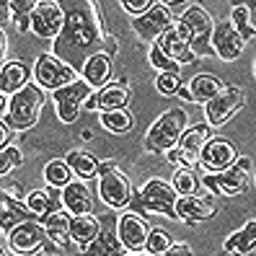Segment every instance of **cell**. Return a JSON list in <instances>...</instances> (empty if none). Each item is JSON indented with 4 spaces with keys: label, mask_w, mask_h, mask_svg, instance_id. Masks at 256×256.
<instances>
[{
    "label": "cell",
    "mask_w": 256,
    "mask_h": 256,
    "mask_svg": "<svg viewBox=\"0 0 256 256\" xmlns=\"http://www.w3.org/2000/svg\"><path fill=\"white\" fill-rule=\"evenodd\" d=\"M54 54L75 68V60H86L96 52L116 57V39L106 32L98 3H75L68 8L62 34L54 39Z\"/></svg>",
    "instance_id": "cell-1"
},
{
    "label": "cell",
    "mask_w": 256,
    "mask_h": 256,
    "mask_svg": "<svg viewBox=\"0 0 256 256\" xmlns=\"http://www.w3.org/2000/svg\"><path fill=\"white\" fill-rule=\"evenodd\" d=\"M184 132H186V112L182 106L166 109L150 124L145 140H142V148H145V153H171L174 148H178Z\"/></svg>",
    "instance_id": "cell-2"
},
{
    "label": "cell",
    "mask_w": 256,
    "mask_h": 256,
    "mask_svg": "<svg viewBox=\"0 0 256 256\" xmlns=\"http://www.w3.org/2000/svg\"><path fill=\"white\" fill-rule=\"evenodd\" d=\"M176 200L178 194L174 192V186L163 178H150L145 182V186L140 192H134L130 212L148 218V215H160V218H176Z\"/></svg>",
    "instance_id": "cell-3"
},
{
    "label": "cell",
    "mask_w": 256,
    "mask_h": 256,
    "mask_svg": "<svg viewBox=\"0 0 256 256\" xmlns=\"http://www.w3.org/2000/svg\"><path fill=\"white\" fill-rule=\"evenodd\" d=\"M80 80V70L60 60L54 52H42L34 62V83L42 91H60Z\"/></svg>",
    "instance_id": "cell-4"
},
{
    "label": "cell",
    "mask_w": 256,
    "mask_h": 256,
    "mask_svg": "<svg viewBox=\"0 0 256 256\" xmlns=\"http://www.w3.org/2000/svg\"><path fill=\"white\" fill-rule=\"evenodd\" d=\"M44 91L36 86V83H28L24 91L13 94L10 96V109H8V116L0 119V122H8L16 132H24V130H32L36 124V119L44 109Z\"/></svg>",
    "instance_id": "cell-5"
},
{
    "label": "cell",
    "mask_w": 256,
    "mask_h": 256,
    "mask_svg": "<svg viewBox=\"0 0 256 256\" xmlns=\"http://www.w3.org/2000/svg\"><path fill=\"white\" fill-rule=\"evenodd\" d=\"M98 194L101 202L112 207V210H124L132 204L134 189L130 184V178L116 163H101V174H98Z\"/></svg>",
    "instance_id": "cell-6"
},
{
    "label": "cell",
    "mask_w": 256,
    "mask_h": 256,
    "mask_svg": "<svg viewBox=\"0 0 256 256\" xmlns=\"http://www.w3.org/2000/svg\"><path fill=\"white\" fill-rule=\"evenodd\" d=\"M182 21L184 26L189 28V34H192V50L197 57H212L215 50H212V32H215V24L212 18H210V13L197 6V3H192L184 13H182Z\"/></svg>",
    "instance_id": "cell-7"
},
{
    "label": "cell",
    "mask_w": 256,
    "mask_h": 256,
    "mask_svg": "<svg viewBox=\"0 0 256 256\" xmlns=\"http://www.w3.org/2000/svg\"><path fill=\"white\" fill-rule=\"evenodd\" d=\"M65 18H68V8H62V3H57V0H39L32 13V34L39 39L54 42L62 34Z\"/></svg>",
    "instance_id": "cell-8"
},
{
    "label": "cell",
    "mask_w": 256,
    "mask_h": 256,
    "mask_svg": "<svg viewBox=\"0 0 256 256\" xmlns=\"http://www.w3.org/2000/svg\"><path fill=\"white\" fill-rule=\"evenodd\" d=\"M174 21L176 18H174V13H171L168 6L166 3H153V8H150L145 16L132 21V32L138 34L140 42H148L150 47H153V44L174 26Z\"/></svg>",
    "instance_id": "cell-9"
},
{
    "label": "cell",
    "mask_w": 256,
    "mask_h": 256,
    "mask_svg": "<svg viewBox=\"0 0 256 256\" xmlns=\"http://www.w3.org/2000/svg\"><path fill=\"white\" fill-rule=\"evenodd\" d=\"M8 248L16 256H34L36 251H44L47 246V228L42 220H28L13 228L8 236Z\"/></svg>",
    "instance_id": "cell-10"
},
{
    "label": "cell",
    "mask_w": 256,
    "mask_h": 256,
    "mask_svg": "<svg viewBox=\"0 0 256 256\" xmlns=\"http://www.w3.org/2000/svg\"><path fill=\"white\" fill-rule=\"evenodd\" d=\"M156 44L178 65H194L200 60L197 54H194V50H192V34H189V28L184 26L182 18H176L174 26Z\"/></svg>",
    "instance_id": "cell-11"
},
{
    "label": "cell",
    "mask_w": 256,
    "mask_h": 256,
    "mask_svg": "<svg viewBox=\"0 0 256 256\" xmlns=\"http://www.w3.org/2000/svg\"><path fill=\"white\" fill-rule=\"evenodd\" d=\"M244 104H246V94L240 91L238 86H225V91L218 98L204 104L207 124L210 127H222L225 122H230V119L244 109Z\"/></svg>",
    "instance_id": "cell-12"
},
{
    "label": "cell",
    "mask_w": 256,
    "mask_h": 256,
    "mask_svg": "<svg viewBox=\"0 0 256 256\" xmlns=\"http://www.w3.org/2000/svg\"><path fill=\"white\" fill-rule=\"evenodd\" d=\"M91 86H88L83 78L78 83H72L68 88H60V91L52 94V101H54V112H57V119L62 124H72L78 119L80 109H83V101L91 96Z\"/></svg>",
    "instance_id": "cell-13"
},
{
    "label": "cell",
    "mask_w": 256,
    "mask_h": 256,
    "mask_svg": "<svg viewBox=\"0 0 256 256\" xmlns=\"http://www.w3.org/2000/svg\"><path fill=\"white\" fill-rule=\"evenodd\" d=\"M238 158H240V153L230 140L212 138L200 153V168L207 171V174H222V171L233 168L238 163Z\"/></svg>",
    "instance_id": "cell-14"
},
{
    "label": "cell",
    "mask_w": 256,
    "mask_h": 256,
    "mask_svg": "<svg viewBox=\"0 0 256 256\" xmlns=\"http://www.w3.org/2000/svg\"><path fill=\"white\" fill-rule=\"evenodd\" d=\"M248 184V174L240 171L238 166L222 171V174H204L202 178V186L212 194H222V197H238V194L246 192Z\"/></svg>",
    "instance_id": "cell-15"
},
{
    "label": "cell",
    "mask_w": 256,
    "mask_h": 256,
    "mask_svg": "<svg viewBox=\"0 0 256 256\" xmlns=\"http://www.w3.org/2000/svg\"><path fill=\"white\" fill-rule=\"evenodd\" d=\"M218 202L212 197H200V194H192V197H178L176 200V220H182L186 225L202 222L218 215Z\"/></svg>",
    "instance_id": "cell-16"
},
{
    "label": "cell",
    "mask_w": 256,
    "mask_h": 256,
    "mask_svg": "<svg viewBox=\"0 0 256 256\" xmlns=\"http://www.w3.org/2000/svg\"><path fill=\"white\" fill-rule=\"evenodd\" d=\"M116 233H119V238H122L127 251H145L150 228H148L145 218L134 215V212H124L116 220Z\"/></svg>",
    "instance_id": "cell-17"
},
{
    "label": "cell",
    "mask_w": 256,
    "mask_h": 256,
    "mask_svg": "<svg viewBox=\"0 0 256 256\" xmlns=\"http://www.w3.org/2000/svg\"><path fill=\"white\" fill-rule=\"evenodd\" d=\"M112 70H114V57L106 52H96L83 62L80 78L91 86V91H101L112 83Z\"/></svg>",
    "instance_id": "cell-18"
},
{
    "label": "cell",
    "mask_w": 256,
    "mask_h": 256,
    "mask_svg": "<svg viewBox=\"0 0 256 256\" xmlns=\"http://www.w3.org/2000/svg\"><path fill=\"white\" fill-rule=\"evenodd\" d=\"M244 39L236 34V28L230 26V21H220L215 24V32H212V50L215 54L222 60V62H233L244 54Z\"/></svg>",
    "instance_id": "cell-19"
},
{
    "label": "cell",
    "mask_w": 256,
    "mask_h": 256,
    "mask_svg": "<svg viewBox=\"0 0 256 256\" xmlns=\"http://www.w3.org/2000/svg\"><path fill=\"white\" fill-rule=\"evenodd\" d=\"M62 207L75 218V215H94V194H91V186L80 178L70 182L62 192Z\"/></svg>",
    "instance_id": "cell-20"
},
{
    "label": "cell",
    "mask_w": 256,
    "mask_h": 256,
    "mask_svg": "<svg viewBox=\"0 0 256 256\" xmlns=\"http://www.w3.org/2000/svg\"><path fill=\"white\" fill-rule=\"evenodd\" d=\"M28 78H34V70H28L24 62H3V68H0V94L6 96H13L24 91V88L28 86Z\"/></svg>",
    "instance_id": "cell-21"
},
{
    "label": "cell",
    "mask_w": 256,
    "mask_h": 256,
    "mask_svg": "<svg viewBox=\"0 0 256 256\" xmlns=\"http://www.w3.org/2000/svg\"><path fill=\"white\" fill-rule=\"evenodd\" d=\"M186 91L192 96V104H210L212 98H218L225 91V83L218 78V75L200 72L186 83Z\"/></svg>",
    "instance_id": "cell-22"
},
{
    "label": "cell",
    "mask_w": 256,
    "mask_h": 256,
    "mask_svg": "<svg viewBox=\"0 0 256 256\" xmlns=\"http://www.w3.org/2000/svg\"><path fill=\"white\" fill-rule=\"evenodd\" d=\"M42 222H44V228H47V240L50 244H54L57 248H65V246H70V222H72V218H70V212L62 207V210H57V212H52V215H47V218H42Z\"/></svg>",
    "instance_id": "cell-23"
},
{
    "label": "cell",
    "mask_w": 256,
    "mask_h": 256,
    "mask_svg": "<svg viewBox=\"0 0 256 256\" xmlns=\"http://www.w3.org/2000/svg\"><path fill=\"white\" fill-rule=\"evenodd\" d=\"M28 220H36V215L28 210L24 202H16L10 197H0V222H3V233L8 236L13 228H18L21 222H28Z\"/></svg>",
    "instance_id": "cell-24"
},
{
    "label": "cell",
    "mask_w": 256,
    "mask_h": 256,
    "mask_svg": "<svg viewBox=\"0 0 256 256\" xmlns=\"http://www.w3.org/2000/svg\"><path fill=\"white\" fill-rule=\"evenodd\" d=\"M130 98H132V88L127 86V78H119L116 83H109L106 88H101V91H98V104H101V112L127 109Z\"/></svg>",
    "instance_id": "cell-25"
},
{
    "label": "cell",
    "mask_w": 256,
    "mask_h": 256,
    "mask_svg": "<svg viewBox=\"0 0 256 256\" xmlns=\"http://www.w3.org/2000/svg\"><path fill=\"white\" fill-rule=\"evenodd\" d=\"M101 230H104L101 220L96 215H75L72 222H70V238H72V244H78L80 248L91 246Z\"/></svg>",
    "instance_id": "cell-26"
},
{
    "label": "cell",
    "mask_w": 256,
    "mask_h": 256,
    "mask_svg": "<svg viewBox=\"0 0 256 256\" xmlns=\"http://www.w3.org/2000/svg\"><path fill=\"white\" fill-rule=\"evenodd\" d=\"M83 256H127V248L119 238L116 228H104L91 246L83 248Z\"/></svg>",
    "instance_id": "cell-27"
},
{
    "label": "cell",
    "mask_w": 256,
    "mask_h": 256,
    "mask_svg": "<svg viewBox=\"0 0 256 256\" xmlns=\"http://www.w3.org/2000/svg\"><path fill=\"white\" fill-rule=\"evenodd\" d=\"M26 207L36 218H47L57 210H62V194H57L54 189H32L26 197Z\"/></svg>",
    "instance_id": "cell-28"
},
{
    "label": "cell",
    "mask_w": 256,
    "mask_h": 256,
    "mask_svg": "<svg viewBox=\"0 0 256 256\" xmlns=\"http://www.w3.org/2000/svg\"><path fill=\"white\" fill-rule=\"evenodd\" d=\"M65 160L80 182H91V178H98L101 174V160L94 153H88V150H70Z\"/></svg>",
    "instance_id": "cell-29"
},
{
    "label": "cell",
    "mask_w": 256,
    "mask_h": 256,
    "mask_svg": "<svg viewBox=\"0 0 256 256\" xmlns=\"http://www.w3.org/2000/svg\"><path fill=\"white\" fill-rule=\"evenodd\" d=\"M225 254H251L256 251V220H248L240 230L230 233L222 244Z\"/></svg>",
    "instance_id": "cell-30"
},
{
    "label": "cell",
    "mask_w": 256,
    "mask_h": 256,
    "mask_svg": "<svg viewBox=\"0 0 256 256\" xmlns=\"http://www.w3.org/2000/svg\"><path fill=\"white\" fill-rule=\"evenodd\" d=\"M210 140H212V127H210L207 122H204V124H192V127H186V132L182 134V142H178V148L200 158V153L204 150V145H207Z\"/></svg>",
    "instance_id": "cell-31"
},
{
    "label": "cell",
    "mask_w": 256,
    "mask_h": 256,
    "mask_svg": "<svg viewBox=\"0 0 256 256\" xmlns=\"http://www.w3.org/2000/svg\"><path fill=\"white\" fill-rule=\"evenodd\" d=\"M72 168L68 166L65 158H52L47 166H44V182H47L50 189H65L72 182Z\"/></svg>",
    "instance_id": "cell-32"
},
{
    "label": "cell",
    "mask_w": 256,
    "mask_h": 256,
    "mask_svg": "<svg viewBox=\"0 0 256 256\" xmlns=\"http://www.w3.org/2000/svg\"><path fill=\"white\" fill-rule=\"evenodd\" d=\"M98 122L101 127L112 132V134H124L134 127V116L127 109H116V112H101L98 114Z\"/></svg>",
    "instance_id": "cell-33"
},
{
    "label": "cell",
    "mask_w": 256,
    "mask_h": 256,
    "mask_svg": "<svg viewBox=\"0 0 256 256\" xmlns=\"http://www.w3.org/2000/svg\"><path fill=\"white\" fill-rule=\"evenodd\" d=\"M39 0H8V6H10V21L16 24V28L21 34L26 32H32V13L36 8Z\"/></svg>",
    "instance_id": "cell-34"
},
{
    "label": "cell",
    "mask_w": 256,
    "mask_h": 256,
    "mask_svg": "<svg viewBox=\"0 0 256 256\" xmlns=\"http://www.w3.org/2000/svg\"><path fill=\"white\" fill-rule=\"evenodd\" d=\"M174 192L178 197H192V194H197L200 186H202V178L194 174V168H176L174 174Z\"/></svg>",
    "instance_id": "cell-35"
},
{
    "label": "cell",
    "mask_w": 256,
    "mask_h": 256,
    "mask_svg": "<svg viewBox=\"0 0 256 256\" xmlns=\"http://www.w3.org/2000/svg\"><path fill=\"white\" fill-rule=\"evenodd\" d=\"M230 26L236 28V34L244 39V42H248V39H254V26H251V21H248V8H246V3H240V6H233L230 8Z\"/></svg>",
    "instance_id": "cell-36"
},
{
    "label": "cell",
    "mask_w": 256,
    "mask_h": 256,
    "mask_svg": "<svg viewBox=\"0 0 256 256\" xmlns=\"http://www.w3.org/2000/svg\"><path fill=\"white\" fill-rule=\"evenodd\" d=\"M148 62L153 65V70H160V72H174V75H178V70H182V65L174 62V60L158 47V44H153V47L148 50Z\"/></svg>",
    "instance_id": "cell-37"
},
{
    "label": "cell",
    "mask_w": 256,
    "mask_h": 256,
    "mask_svg": "<svg viewBox=\"0 0 256 256\" xmlns=\"http://www.w3.org/2000/svg\"><path fill=\"white\" fill-rule=\"evenodd\" d=\"M166 248H171V236L166 233L163 228H150L148 244H145V254H150V256H160Z\"/></svg>",
    "instance_id": "cell-38"
},
{
    "label": "cell",
    "mask_w": 256,
    "mask_h": 256,
    "mask_svg": "<svg viewBox=\"0 0 256 256\" xmlns=\"http://www.w3.org/2000/svg\"><path fill=\"white\" fill-rule=\"evenodd\" d=\"M156 91L166 98L178 96V91H182V78L174 72H158L156 75Z\"/></svg>",
    "instance_id": "cell-39"
},
{
    "label": "cell",
    "mask_w": 256,
    "mask_h": 256,
    "mask_svg": "<svg viewBox=\"0 0 256 256\" xmlns=\"http://www.w3.org/2000/svg\"><path fill=\"white\" fill-rule=\"evenodd\" d=\"M21 163H24V153L16 145H8V148L0 150V174L3 176H8L10 171H16Z\"/></svg>",
    "instance_id": "cell-40"
},
{
    "label": "cell",
    "mask_w": 256,
    "mask_h": 256,
    "mask_svg": "<svg viewBox=\"0 0 256 256\" xmlns=\"http://www.w3.org/2000/svg\"><path fill=\"white\" fill-rule=\"evenodd\" d=\"M166 158H168V163L176 166V168H194V171L200 168V158L186 153V150H182V148H174L171 153H166Z\"/></svg>",
    "instance_id": "cell-41"
},
{
    "label": "cell",
    "mask_w": 256,
    "mask_h": 256,
    "mask_svg": "<svg viewBox=\"0 0 256 256\" xmlns=\"http://www.w3.org/2000/svg\"><path fill=\"white\" fill-rule=\"evenodd\" d=\"M122 10L127 13V16H132V21L134 18H140V16H145V13L153 8V0H122Z\"/></svg>",
    "instance_id": "cell-42"
},
{
    "label": "cell",
    "mask_w": 256,
    "mask_h": 256,
    "mask_svg": "<svg viewBox=\"0 0 256 256\" xmlns=\"http://www.w3.org/2000/svg\"><path fill=\"white\" fill-rule=\"evenodd\" d=\"M3 194L10 197V200H16V202H24V204H26V197H28V192H24V186L16 184V182H6L3 184Z\"/></svg>",
    "instance_id": "cell-43"
},
{
    "label": "cell",
    "mask_w": 256,
    "mask_h": 256,
    "mask_svg": "<svg viewBox=\"0 0 256 256\" xmlns=\"http://www.w3.org/2000/svg\"><path fill=\"white\" fill-rule=\"evenodd\" d=\"M13 134H16V130H13L8 122H0V150L8 148L10 140H13Z\"/></svg>",
    "instance_id": "cell-44"
},
{
    "label": "cell",
    "mask_w": 256,
    "mask_h": 256,
    "mask_svg": "<svg viewBox=\"0 0 256 256\" xmlns=\"http://www.w3.org/2000/svg\"><path fill=\"white\" fill-rule=\"evenodd\" d=\"M160 256H194L186 244H171V248H166Z\"/></svg>",
    "instance_id": "cell-45"
},
{
    "label": "cell",
    "mask_w": 256,
    "mask_h": 256,
    "mask_svg": "<svg viewBox=\"0 0 256 256\" xmlns=\"http://www.w3.org/2000/svg\"><path fill=\"white\" fill-rule=\"evenodd\" d=\"M83 109H86V112H98V114H101V104H98V91H94L91 96H88V98L83 101Z\"/></svg>",
    "instance_id": "cell-46"
},
{
    "label": "cell",
    "mask_w": 256,
    "mask_h": 256,
    "mask_svg": "<svg viewBox=\"0 0 256 256\" xmlns=\"http://www.w3.org/2000/svg\"><path fill=\"white\" fill-rule=\"evenodd\" d=\"M236 166H238L240 171H246V174H251V168H254V166H251V160H248V158H244V156L238 158V163H236Z\"/></svg>",
    "instance_id": "cell-47"
},
{
    "label": "cell",
    "mask_w": 256,
    "mask_h": 256,
    "mask_svg": "<svg viewBox=\"0 0 256 256\" xmlns=\"http://www.w3.org/2000/svg\"><path fill=\"white\" fill-rule=\"evenodd\" d=\"M246 8H248V21H251L254 32H256V3H246Z\"/></svg>",
    "instance_id": "cell-48"
},
{
    "label": "cell",
    "mask_w": 256,
    "mask_h": 256,
    "mask_svg": "<svg viewBox=\"0 0 256 256\" xmlns=\"http://www.w3.org/2000/svg\"><path fill=\"white\" fill-rule=\"evenodd\" d=\"M127 256H150V254H145V251H130Z\"/></svg>",
    "instance_id": "cell-49"
},
{
    "label": "cell",
    "mask_w": 256,
    "mask_h": 256,
    "mask_svg": "<svg viewBox=\"0 0 256 256\" xmlns=\"http://www.w3.org/2000/svg\"><path fill=\"white\" fill-rule=\"evenodd\" d=\"M254 78H256V60H254Z\"/></svg>",
    "instance_id": "cell-50"
}]
</instances>
